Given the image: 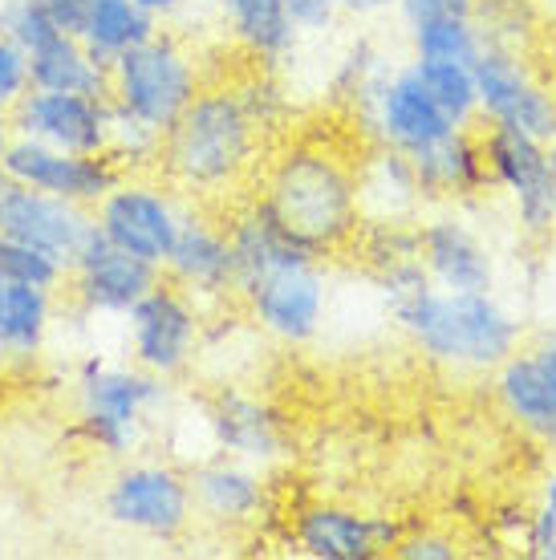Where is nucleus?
Here are the masks:
<instances>
[{
  "label": "nucleus",
  "instance_id": "nucleus-1",
  "mask_svg": "<svg viewBox=\"0 0 556 560\" xmlns=\"http://www.w3.org/2000/svg\"><path fill=\"white\" fill-rule=\"evenodd\" d=\"M394 325L435 365L460 374H491L524 341V325L496 293H447L431 280L422 256H403L370 272Z\"/></svg>",
  "mask_w": 556,
  "mask_h": 560
},
{
  "label": "nucleus",
  "instance_id": "nucleus-2",
  "mask_svg": "<svg viewBox=\"0 0 556 560\" xmlns=\"http://www.w3.org/2000/svg\"><path fill=\"white\" fill-rule=\"evenodd\" d=\"M228 240L236 253V301L248 322L280 346H309L329 313V280L317 256L292 244L256 203L228 215Z\"/></svg>",
  "mask_w": 556,
  "mask_h": 560
},
{
  "label": "nucleus",
  "instance_id": "nucleus-3",
  "mask_svg": "<svg viewBox=\"0 0 556 560\" xmlns=\"http://www.w3.org/2000/svg\"><path fill=\"white\" fill-rule=\"evenodd\" d=\"M252 203L317 260L354 253L362 232L358 167L321 142H292L273 154L256 175Z\"/></svg>",
  "mask_w": 556,
  "mask_h": 560
},
{
  "label": "nucleus",
  "instance_id": "nucleus-4",
  "mask_svg": "<svg viewBox=\"0 0 556 560\" xmlns=\"http://www.w3.org/2000/svg\"><path fill=\"white\" fill-rule=\"evenodd\" d=\"M265 127L236 85H204L192 106L163 130L159 175L192 203H211L248 187L260 171Z\"/></svg>",
  "mask_w": 556,
  "mask_h": 560
},
{
  "label": "nucleus",
  "instance_id": "nucleus-5",
  "mask_svg": "<svg viewBox=\"0 0 556 560\" xmlns=\"http://www.w3.org/2000/svg\"><path fill=\"white\" fill-rule=\"evenodd\" d=\"M167 378H159L142 365L85 358L78 370V427L73 434L106 459H126L130 451H139L151 415L167 407Z\"/></svg>",
  "mask_w": 556,
  "mask_h": 560
},
{
  "label": "nucleus",
  "instance_id": "nucleus-6",
  "mask_svg": "<svg viewBox=\"0 0 556 560\" xmlns=\"http://www.w3.org/2000/svg\"><path fill=\"white\" fill-rule=\"evenodd\" d=\"M199 90H204L199 61L171 28H159L151 42L111 61V106L135 114L154 130H167Z\"/></svg>",
  "mask_w": 556,
  "mask_h": 560
},
{
  "label": "nucleus",
  "instance_id": "nucleus-7",
  "mask_svg": "<svg viewBox=\"0 0 556 560\" xmlns=\"http://www.w3.org/2000/svg\"><path fill=\"white\" fill-rule=\"evenodd\" d=\"M349 106H354L358 122H362V130L370 135L374 147H390V151L406 154V159L427 154L447 135L460 130L443 114V106L435 102L415 61L378 66L374 78L354 94Z\"/></svg>",
  "mask_w": 556,
  "mask_h": 560
},
{
  "label": "nucleus",
  "instance_id": "nucleus-8",
  "mask_svg": "<svg viewBox=\"0 0 556 560\" xmlns=\"http://www.w3.org/2000/svg\"><path fill=\"white\" fill-rule=\"evenodd\" d=\"M102 512L123 533L159 540V545H175L192 533L195 524L192 479L183 467L163 459L123 463L106 483Z\"/></svg>",
  "mask_w": 556,
  "mask_h": 560
},
{
  "label": "nucleus",
  "instance_id": "nucleus-9",
  "mask_svg": "<svg viewBox=\"0 0 556 560\" xmlns=\"http://www.w3.org/2000/svg\"><path fill=\"white\" fill-rule=\"evenodd\" d=\"M475 98L484 127L520 130L529 139L553 147L556 142V85L532 70L520 45L491 42L475 57Z\"/></svg>",
  "mask_w": 556,
  "mask_h": 560
},
{
  "label": "nucleus",
  "instance_id": "nucleus-10",
  "mask_svg": "<svg viewBox=\"0 0 556 560\" xmlns=\"http://www.w3.org/2000/svg\"><path fill=\"white\" fill-rule=\"evenodd\" d=\"M187 211H192V199H183L167 179H151V171H139V175L126 171L123 179L97 199L94 224L123 253L163 268Z\"/></svg>",
  "mask_w": 556,
  "mask_h": 560
},
{
  "label": "nucleus",
  "instance_id": "nucleus-11",
  "mask_svg": "<svg viewBox=\"0 0 556 560\" xmlns=\"http://www.w3.org/2000/svg\"><path fill=\"white\" fill-rule=\"evenodd\" d=\"M123 322L130 362L167 382L187 374V365L195 362V353L204 346V308L167 277H159V284L126 313Z\"/></svg>",
  "mask_w": 556,
  "mask_h": 560
},
{
  "label": "nucleus",
  "instance_id": "nucleus-12",
  "mask_svg": "<svg viewBox=\"0 0 556 560\" xmlns=\"http://www.w3.org/2000/svg\"><path fill=\"white\" fill-rule=\"evenodd\" d=\"M484 147L487 179L491 187L508 191L520 220V232L529 240H548L556 232L553 179H548V147L520 130L475 127Z\"/></svg>",
  "mask_w": 556,
  "mask_h": 560
},
{
  "label": "nucleus",
  "instance_id": "nucleus-13",
  "mask_svg": "<svg viewBox=\"0 0 556 560\" xmlns=\"http://www.w3.org/2000/svg\"><path fill=\"white\" fill-rule=\"evenodd\" d=\"M0 232L33 248V253L49 256L57 268L70 272V265L85 248V240L97 232V224L94 208L4 179L0 183Z\"/></svg>",
  "mask_w": 556,
  "mask_h": 560
},
{
  "label": "nucleus",
  "instance_id": "nucleus-14",
  "mask_svg": "<svg viewBox=\"0 0 556 560\" xmlns=\"http://www.w3.org/2000/svg\"><path fill=\"white\" fill-rule=\"evenodd\" d=\"M491 394L516 431L556 451V329H544L529 346L520 341L491 370Z\"/></svg>",
  "mask_w": 556,
  "mask_h": 560
},
{
  "label": "nucleus",
  "instance_id": "nucleus-15",
  "mask_svg": "<svg viewBox=\"0 0 556 560\" xmlns=\"http://www.w3.org/2000/svg\"><path fill=\"white\" fill-rule=\"evenodd\" d=\"M0 175L49 196L73 199L82 208H97V199L111 191L114 183L123 179V167L111 154H73L45 147L37 139H9V147L0 151Z\"/></svg>",
  "mask_w": 556,
  "mask_h": 560
},
{
  "label": "nucleus",
  "instance_id": "nucleus-16",
  "mask_svg": "<svg viewBox=\"0 0 556 560\" xmlns=\"http://www.w3.org/2000/svg\"><path fill=\"white\" fill-rule=\"evenodd\" d=\"M159 277L163 268L123 253L102 232H94L66 272V293L90 317H126L159 284Z\"/></svg>",
  "mask_w": 556,
  "mask_h": 560
},
{
  "label": "nucleus",
  "instance_id": "nucleus-17",
  "mask_svg": "<svg viewBox=\"0 0 556 560\" xmlns=\"http://www.w3.org/2000/svg\"><path fill=\"white\" fill-rule=\"evenodd\" d=\"M111 98L85 94H57V90H28L9 110V130L16 139H37L45 147L73 154H106L111 147Z\"/></svg>",
  "mask_w": 556,
  "mask_h": 560
},
{
  "label": "nucleus",
  "instance_id": "nucleus-18",
  "mask_svg": "<svg viewBox=\"0 0 556 560\" xmlns=\"http://www.w3.org/2000/svg\"><path fill=\"white\" fill-rule=\"evenodd\" d=\"M163 277L179 284L199 308L236 301V253L228 240V224H216L199 208L187 211L175 248L163 265Z\"/></svg>",
  "mask_w": 556,
  "mask_h": 560
},
{
  "label": "nucleus",
  "instance_id": "nucleus-19",
  "mask_svg": "<svg viewBox=\"0 0 556 560\" xmlns=\"http://www.w3.org/2000/svg\"><path fill=\"white\" fill-rule=\"evenodd\" d=\"M403 524L349 504H309L292 520V545L309 560H374L394 552Z\"/></svg>",
  "mask_w": 556,
  "mask_h": 560
},
{
  "label": "nucleus",
  "instance_id": "nucleus-20",
  "mask_svg": "<svg viewBox=\"0 0 556 560\" xmlns=\"http://www.w3.org/2000/svg\"><path fill=\"white\" fill-rule=\"evenodd\" d=\"M204 427L220 455L244 459L252 467H273L289 455V434L277 410L236 386H223L204 402Z\"/></svg>",
  "mask_w": 556,
  "mask_h": 560
},
{
  "label": "nucleus",
  "instance_id": "nucleus-21",
  "mask_svg": "<svg viewBox=\"0 0 556 560\" xmlns=\"http://www.w3.org/2000/svg\"><path fill=\"white\" fill-rule=\"evenodd\" d=\"M418 256L447 293H491L496 256L460 215H431L418 224Z\"/></svg>",
  "mask_w": 556,
  "mask_h": 560
},
{
  "label": "nucleus",
  "instance_id": "nucleus-22",
  "mask_svg": "<svg viewBox=\"0 0 556 560\" xmlns=\"http://www.w3.org/2000/svg\"><path fill=\"white\" fill-rule=\"evenodd\" d=\"M187 479H192L195 516L216 528H248L265 516L268 483L260 467H252V463L216 455V459L195 463Z\"/></svg>",
  "mask_w": 556,
  "mask_h": 560
},
{
  "label": "nucleus",
  "instance_id": "nucleus-23",
  "mask_svg": "<svg viewBox=\"0 0 556 560\" xmlns=\"http://www.w3.org/2000/svg\"><path fill=\"white\" fill-rule=\"evenodd\" d=\"M422 187H418V171L406 154L374 147L358 163V208H362V224H398V220H415L422 208Z\"/></svg>",
  "mask_w": 556,
  "mask_h": 560
},
{
  "label": "nucleus",
  "instance_id": "nucleus-24",
  "mask_svg": "<svg viewBox=\"0 0 556 560\" xmlns=\"http://www.w3.org/2000/svg\"><path fill=\"white\" fill-rule=\"evenodd\" d=\"M228 37L260 66L277 70L280 61L297 54L301 28L292 25L289 0H216Z\"/></svg>",
  "mask_w": 556,
  "mask_h": 560
},
{
  "label": "nucleus",
  "instance_id": "nucleus-25",
  "mask_svg": "<svg viewBox=\"0 0 556 560\" xmlns=\"http://www.w3.org/2000/svg\"><path fill=\"white\" fill-rule=\"evenodd\" d=\"M418 171V187L422 199H439V203H460V199L484 196L491 179H487L484 147H479V130H455L447 135L439 147H431L427 154L410 159Z\"/></svg>",
  "mask_w": 556,
  "mask_h": 560
},
{
  "label": "nucleus",
  "instance_id": "nucleus-26",
  "mask_svg": "<svg viewBox=\"0 0 556 560\" xmlns=\"http://www.w3.org/2000/svg\"><path fill=\"white\" fill-rule=\"evenodd\" d=\"M28 85L57 90V94H85V98H111V66H102L78 33L57 28L49 42L28 54Z\"/></svg>",
  "mask_w": 556,
  "mask_h": 560
},
{
  "label": "nucleus",
  "instance_id": "nucleus-27",
  "mask_svg": "<svg viewBox=\"0 0 556 560\" xmlns=\"http://www.w3.org/2000/svg\"><path fill=\"white\" fill-rule=\"evenodd\" d=\"M54 289L0 277V358L4 362H33L45 350L57 317Z\"/></svg>",
  "mask_w": 556,
  "mask_h": 560
},
{
  "label": "nucleus",
  "instance_id": "nucleus-28",
  "mask_svg": "<svg viewBox=\"0 0 556 560\" xmlns=\"http://www.w3.org/2000/svg\"><path fill=\"white\" fill-rule=\"evenodd\" d=\"M154 33H159V21H154L147 9H139L135 0H94L82 28H78V37L85 42V49H90L102 66L118 61V57H123L126 49H135V45L151 42Z\"/></svg>",
  "mask_w": 556,
  "mask_h": 560
},
{
  "label": "nucleus",
  "instance_id": "nucleus-29",
  "mask_svg": "<svg viewBox=\"0 0 556 560\" xmlns=\"http://www.w3.org/2000/svg\"><path fill=\"white\" fill-rule=\"evenodd\" d=\"M410 37V57L415 61H455V66H475V57L484 54L487 33L479 16H435L406 25Z\"/></svg>",
  "mask_w": 556,
  "mask_h": 560
},
{
  "label": "nucleus",
  "instance_id": "nucleus-30",
  "mask_svg": "<svg viewBox=\"0 0 556 560\" xmlns=\"http://www.w3.org/2000/svg\"><path fill=\"white\" fill-rule=\"evenodd\" d=\"M415 61V57H410ZM427 90L435 102L443 106V114L460 130L479 127V98H475V73L472 66H455V61H415Z\"/></svg>",
  "mask_w": 556,
  "mask_h": 560
},
{
  "label": "nucleus",
  "instance_id": "nucleus-31",
  "mask_svg": "<svg viewBox=\"0 0 556 560\" xmlns=\"http://www.w3.org/2000/svg\"><path fill=\"white\" fill-rule=\"evenodd\" d=\"M159 151H163V130L147 127V122L135 118V114L114 110L111 147H106V154L123 167V175L126 171H130V175H139V171H154L159 167Z\"/></svg>",
  "mask_w": 556,
  "mask_h": 560
},
{
  "label": "nucleus",
  "instance_id": "nucleus-32",
  "mask_svg": "<svg viewBox=\"0 0 556 560\" xmlns=\"http://www.w3.org/2000/svg\"><path fill=\"white\" fill-rule=\"evenodd\" d=\"M520 548L536 560H556V467L541 479L536 500L520 520Z\"/></svg>",
  "mask_w": 556,
  "mask_h": 560
},
{
  "label": "nucleus",
  "instance_id": "nucleus-33",
  "mask_svg": "<svg viewBox=\"0 0 556 560\" xmlns=\"http://www.w3.org/2000/svg\"><path fill=\"white\" fill-rule=\"evenodd\" d=\"M0 277L42 284V289H54V293L66 289V268H57L49 256L33 253L25 244H16V240L4 236V232H0Z\"/></svg>",
  "mask_w": 556,
  "mask_h": 560
},
{
  "label": "nucleus",
  "instance_id": "nucleus-34",
  "mask_svg": "<svg viewBox=\"0 0 556 560\" xmlns=\"http://www.w3.org/2000/svg\"><path fill=\"white\" fill-rule=\"evenodd\" d=\"M54 33H57V25L42 9V0H0V37H9L13 45H21L25 54H33V49L42 42H49ZM61 33H66V28H61Z\"/></svg>",
  "mask_w": 556,
  "mask_h": 560
},
{
  "label": "nucleus",
  "instance_id": "nucleus-35",
  "mask_svg": "<svg viewBox=\"0 0 556 560\" xmlns=\"http://www.w3.org/2000/svg\"><path fill=\"white\" fill-rule=\"evenodd\" d=\"M390 57L378 49L370 37H358V42L349 45L346 54H341V61H337V70H334V94L341 102H354V94L362 90L370 78H374L378 66H386Z\"/></svg>",
  "mask_w": 556,
  "mask_h": 560
},
{
  "label": "nucleus",
  "instance_id": "nucleus-36",
  "mask_svg": "<svg viewBox=\"0 0 556 560\" xmlns=\"http://www.w3.org/2000/svg\"><path fill=\"white\" fill-rule=\"evenodd\" d=\"M28 90H33L28 85V54L9 37H0V114L9 118V110L25 98Z\"/></svg>",
  "mask_w": 556,
  "mask_h": 560
},
{
  "label": "nucleus",
  "instance_id": "nucleus-37",
  "mask_svg": "<svg viewBox=\"0 0 556 560\" xmlns=\"http://www.w3.org/2000/svg\"><path fill=\"white\" fill-rule=\"evenodd\" d=\"M394 557L403 560H455L460 557V540L443 528H415L403 533L394 545Z\"/></svg>",
  "mask_w": 556,
  "mask_h": 560
},
{
  "label": "nucleus",
  "instance_id": "nucleus-38",
  "mask_svg": "<svg viewBox=\"0 0 556 560\" xmlns=\"http://www.w3.org/2000/svg\"><path fill=\"white\" fill-rule=\"evenodd\" d=\"M292 25L301 33H329L341 21V0H289Z\"/></svg>",
  "mask_w": 556,
  "mask_h": 560
},
{
  "label": "nucleus",
  "instance_id": "nucleus-39",
  "mask_svg": "<svg viewBox=\"0 0 556 560\" xmlns=\"http://www.w3.org/2000/svg\"><path fill=\"white\" fill-rule=\"evenodd\" d=\"M398 16L403 25L435 21V16H479V0H403Z\"/></svg>",
  "mask_w": 556,
  "mask_h": 560
},
{
  "label": "nucleus",
  "instance_id": "nucleus-40",
  "mask_svg": "<svg viewBox=\"0 0 556 560\" xmlns=\"http://www.w3.org/2000/svg\"><path fill=\"white\" fill-rule=\"evenodd\" d=\"M90 4H94V0H42V9L49 13V21H54L57 28H66V33H78V28H82Z\"/></svg>",
  "mask_w": 556,
  "mask_h": 560
},
{
  "label": "nucleus",
  "instance_id": "nucleus-41",
  "mask_svg": "<svg viewBox=\"0 0 556 560\" xmlns=\"http://www.w3.org/2000/svg\"><path fill=\"white\" fill-rule=\"evenodd\" d=\"M403 0H341V13L346 16H378V13H398Z\"/></svg>",
  "mask_w": 556,
  "mask_h": 560
},
{
  "label": "nucleus",
  "instance_id": "nucleus-42",
  "mask_svg": "<svg viewBox=\"0 0 556 560\" xmlns=\"http://www.w3.org/2000/svg\"><path fill=\"white\" fill-rule=\"evenodd\" d=\"M135 4H139V9H147V13L163 25V21H171V16H179L183 9H192L195 0H135Z\"/></svg>",
  "mask_w": 556,
  "mask_h": 560
},
{
  "label": "nucleus",
  "instance_id": "nucleus-43",
  "mask_svg": "<svg viewBox=\"0 0 556 560\" xmlns=\"http://www.w3.org/2000/svg\"><path fill=\"white\" fill-rule=\"evenodd\" d=\"M529 4L544 28H556V0H529Z\"/></svg>",
  "mask_w": 556,
  "mask_h": 560
},
{
  "label": "nucleus",
  "instance_id": "nucleus-44",
  "mask_svg": "<svg viewBox=\"0 0 556 560\" xmlns=\"http://www.w3.org/2000/svg\"><path fill=\"white\" fill-rule=\"evenodd\" d=\"M9 139H13V130H9V118H4V114H0V151H4V147H9ZM0 183H4V175H0Z\"/></svg>",
  "mask_w": 556,
  "mask_h": 560
},
{
  "label": "nucleus",
  "instance_id": "nucleus-45",
  "mask_svg": "<svg viewBox=\"0 0 556 560\" xmlns=\"http://www.w3.org/2000/svg\"><path fill=\"white\" fill-rule=\"evenodd\" d=\"M548 179H553V203H556V142L548 147Z\"/></svg>",
  "mask_w": 556,
  "mask_h": 560
}]
</instances>
